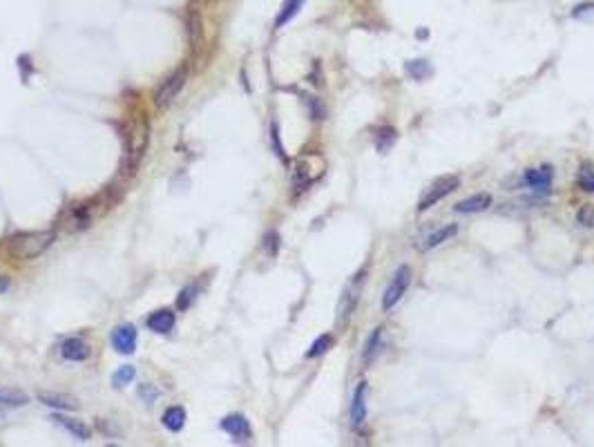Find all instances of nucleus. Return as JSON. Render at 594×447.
Masks as SVG:
<instances>
[{
  "label": "nucleus",
  "mask_w": 594,
  "mask_h": 447,
  "mask_svg": "<svg viewBox=\"0 0 594 447\" xmlns=\"http://www.w3.org/2000/svg\"><path fill=\"white\" fill-rule=\"evenodd\" d=\"M54 231H36V233H18L9 239V253L18 260H34L52 246Z\"/></svg>",
  "instance_id": "nucleus-1"
},
{
  "label": "nucleus",
  "mask_w": 594,
  "mask_h": 447,
  "mask_svg": "<svg viewBox=\"0 0 594 447\" xmlns=\"http://www.w3.org/2000/svg\"><path fill=\"white\" fill-rule=\"evenodd\" d=\"M460 186V179L456 175H443V177H436L431 184L424 188L422 197L418 201V211L424 213L429 211L431 206H436L438 201H443L447 195H452V192Z\"/></svg>",
  "instance_id": "nucleus-2"
},
{
  "label": "nucleus",
  "mask_w": 594,
  "mask_h": 447,
  "mask_svg": "<svg viewBox=\"0 0 594 447\" xmlns=\"http://www.w3.org/2000/svg\"><path fill=\"white\" fill-rule=\"evenodd\" d=\"M362 284H365V273L356 275L342 291V298H339V302H337V316H335L337 327H342V324H346L351 320V313L356 311L360 293H362Z\"/></svg>",
  "instance_id": "nucleus-3"
},
{
  "label": "nucleus",
  "mask_w": 594,
  "mask_h": 447,
  "mask_svg": "<svg viewBox=\"0 0 594 447\" xmlns=\"http://www.w3.org/2000/svg\"><path fill=\"white\" fill-rule=\"evenodd\" d=\"M186 79H188L186 67H179L175 74H170V76L161 83V88L156 90V94H154V105L159 107V110H166V107L179 96V92L184 90Z\"/></svg>",
  "instance_id": "nucleus-4"
},
{
  "label": "nucleus",
  "mask_w": 594,
  "mask_h": 447,
  "mask_svg": "<svg viewBox=\"0 0 594 447\" xmlns=\"http://www.w3.org/2000/svg\"><path fill=\"white\" fill-rule=\"evenodd\" d=\"M411 284V269L409 267H400L396 271V275L391 277L389 286H386V291L382 295V309L384 311H391L400 300H403L405 291L409 288Z\"/></svg>",
  "instance_id": "nucleus-5"
},
{
  "label": "nucleus",
  "mask_w": 594,
  "mask_h": 447,
  "mask_svg": "<svg viewBox=\"0 0 594 447\" xmlns=\"http://www.w3.org/2000/svg\"><path fill=\"white\" fill-rule=\"evenodd\" d=\"M145 146H148V124H145V121H137V124L130 128V135H128V166H130V171H135V168L139 166Z\"/></svg>",
  "instance_id": "nucleus-6"
},
{
  "label": "nucleus",
  "mask_w": 594,
  "mask_h": 447,
  "mask_svg": "<svg viewBox=\"0 0 594 447\" xmlns=\"http://www.w3.org/2000/svg\"><path fill=\"white\" fill-rule=\"evenodd\" d=\"M112 347H114V352H119V354H126V356H130V354H135V349H137V329H135V324H119V327L112 331Z\"/></svg>",
  "instance_id": "nucleus-7"
},
{
  "label": "nucleus",
  "mask_w": 594,
  "mask_h": 447,
  "mask_svg": "<svg viewBox=\"0 0 594 447\" xmlns=\"http://www.w3.org/2000/svg\"><path fill=\"white\" fill-rule=\"evenodd\" d=\"M222 429L226 434H230L237 443H246L252 436V429H250V422L241 416V414H230L222 420Z\"/></svg>",
  "instance_id": "nucleus-8"
},
{
  "label": "nucleus",
  "mask_w": 594,
  "mask_h": 447,
  "mask_svg": "<svg viewBox=\"0 0 594 447\" xmlns=\"http://www.w3.org/2000/svg\"><path fill=\"white\" fill-rule=\"evenodd\" d=\"M554 179L552 166H539V168H527L525 171V184L532 186L539 192H548Z\"/></svg>",
  "instance_id": "nucleus-9"
},
{
  "label": "nucleus",
  "mask_w": 594,
  "mask_h": 447,
  "mask_svg": "<svg viewBox=\"0 0 594 447\" xmlns=\"http://www.w3.org/2000/svg\"><path fill=\"white\" fill-rule=\"evenodd\" d=\"M36 398H39V403H43L45 407L58 409V412H74V409H79L76 398H72V396H67V394H58V392H41Z\"/></svg>",
  "instance_id": "nucleus-10"
},
{
  "label": "nucleus",
  "mask_w": 594,
  "mask_h": 447,
  "mask_svg": "<svg viewBox=\"0 0 594 447\" xmlns=\"http://www.w3.org/2000/svg\"><path fill=\"white\" fill-rule=\"evenodd\" d=\"M367 420V382H360L351 401V425L358 429Z\"/></svg>",
  "instance_id": "nucleus-11"
},
{
  "label": "nucleus",
  "mask_w": 594,
  "mask_h": 447,
  "mask_svg": "<svg viewBox=\"0 0 594 447\" xmlns=\"http://www.w3.org/2000/svg\"><path fill=\"white\" fill-rule=\"evenodd\" d=\"M492 195L490 192H476V195H471V197H467V199H460L456 206H454V211L456 213H460V215H471V213H482V211H487L490 206H492Z\"/></svg>",
  "instance_id": "nucleus-12"
},
{
  "label": "nucleus",
  "mask_w": 594,
  "mask_h": 447,
  "mask_svg": "<svg viewBox=\"0 0 594 447\" xmlns=\"http://www.w3.org/2000/svg\"><path fill=\"white\" fill-rule=\"evenodd\" d=\"M60 356L72 362H83L90 358V347L85 340H81V338H67V340L60 345Z\"/></svg>",
  "instance_id": "nucleus-13"
},
{
  "label": "nucleus",
  "mask_w": 594,
  "mask_h": 447,
  "mask_svg": "<svg viewBox=\"0 0 594 447\" xmlns=\"http://www.w3.org/2000/svg\"><path fill=\"white\" fill-rule=\"evenodd\" d=\"M54 422L58 427H63L65 432H69L72 436L79 439V441H88L92 436V429L85 425L83 420H76V418H65V416H54Z\"/></svg>",
  "instance_id": "nucleus-14"
},
{
  "label": "nucleus",
  "mask_w": 594,
  "mask_h": 447,
  "mask_svg": "<svg viewBox=\"0 0 594 447\" xmlns=\"http://www.w3.org/2000/svg\"><path fill=\"white\" fill-rule=\"evenodd\" d=\"M173 327H175V313L170 309L154 311L148 318V329L154 333H168V331H173Z\"/></svg>",
  "instance_id": "nucleus-15"
},
{
  "label": "nucleus",
  "mask_w": 594,
  "mask_h": 447,
  "mask_svg": "<svg viewBox=\"0 0 594 447\" xmlns=\"http://www.w3.org/2000/svg\"><path fill=\"white\" fill-rule=\"evenodd\" d=\"M456 233H458V226H456V224H447V226L436 228L431 235H427V239H424V244H422L420 248H422V251H431V248H436V246H440L443 241L452 239Z\"/></svg>",
  "instance_id": "nucleus-16"
},
{
  "label": "nucleus",
  "mask_w": 594,
  "mask_h": 447,
  "mask_svg": "<svg viewBox=\"0 0 594 447\" xmlns=\"http://www.w3.org/2000/svg\"><path fill=\"white\" fill-rule=\"evenodd\" d=\"M161 422H163V427L170 429V432H181V429H184V425H186L184 407H168L166 412H163Z\"/></svg>",
  "instance_id": "nucleus-17"
},
{
  "label": "nucleus",
  "mask_w": 594,
  "mask_h": 447,
  "mask_svg": "<svg viewBox=\"0 0 594 447\" xmlns=\"http://www.w3.org/2000/svg\"><path fill=\"white\" fill-rule=\"evenodd\" d=\"M405 72H407L409 79L424 81V79H429V76L433 74V67H431L424 58H416V60H407V63H405Z\"/></svg>",
  "instance_id": "nucleus-18"
},
{
  "label": "nucleus",
  "mask_w": 594,
  "mask_h": 447,
  "mask_svg": "<svg viewBox=\"0 0 594 447\" xmlns=\"http://www.w3.org/2000/svg\"><path fill=\"white\" fill-rule=\"evenodd\" d=\"M304 3H306V0H284V5H282V9H280V14H277L275 27H284L286 22L293 20V18L299 14V9L304 7Z\"/></svg>",
  "instance_id": "nucleus-19"
},
{
  "label": "nucleus",
  "mask_w": 594,
  "mask_h": 447,
  "mask_svg": "<svg viewBox=\"0 0 594 447\" xmlns=\"http://www.w3.org/2000/svg\"><path fill=\"white\" fill-rule=\"evenodd\" d=\"M396 139H398V132L391 126H382L380 130H375V148L382 154L393 148Z\"/></svg>",
  "instance_id": "nucleus-20"
},
{
  "label": "nucleus",
  "mask_w": 594,
  "mask_h": 447,
  "mask_svg": "<svg viewBox=\"0 0 594 447\" xmlns=\"http://www.w3.org/2000/svg\"><path fill=\"white\" fill-rule=\"evenodd\" d=\"M380 347H382V327L373 329V333L369 335V340L365 345V352H362V360H365V365H371V362L375 360V356L380 354Z\"/></svg>",
  "instance_id": "nucleus-21"
},
{
  "label": "nucleus",
  "mask_w": 594,
  "mask_h": 447,
  "mask_svg": "<svg viewBox=\"0 0 594 447\" xmlns=\"http://www.w3.org/2000/svg\"><path fill=\"white\" fill-rule=\"evenodd\" d=\"M29 403V396L20 389H0V405L5 407H22Z\"/></svg>",
  "instance_id": "nucleus-22"
},
{
  "label": "nucleus",
  "mask_w": 594,
  "mask_h": 447,
  "mask_svg": "<svg viewBox=\"0 0 594 447\" xmlns=\"http://www.w3.org/2000/svg\"><path fill=\"white\" fill-rule=\"evenodd\" d=\"M579 188L586 190V192H594V164L590 161H583L579 168Z\"/></svg>",
  "instance_id": "nucleus-23"
},
{
  "label": "nucleus",
  "mask_w": 594,
  "mask_h": 447,
  "mask_svg": "<svg viewBox=\"0 0 594 447\" xmlns=\"http://www.w3.org/2000/svg\"><path fill=\"white\" fill-rule=\"evenodd\" d=\"M135 376H137L135 367H132V365H123V367H119V369L112 373V385H114L116 389H121V387H126V385H130L132 380H135Z\"/></svg>",
  "instance_id": "nucleus-24"
},
{
  "label": "nucleus",
  "mask_w": 594,
  "mask_h": 447,
  "mask_svg": "<svg viewBox=\"0 0 594 447\" xmlns=\"http://www.w3.org/2000/svg\"><path fill=\"white\" fill-rule=\"evenodd\" d=\"M333 335L331 333H324V335H320L318 340H315L313 345H311V349L306 352V358H318V356H322V354H326L329 352V349L333 347Z\"/></svg>",
  "instance_id": "nucleus-25"
},
{
  "label": "nucleus",
  "mask_w": 594,
  "mask_h": 447,
  "mask_svg": "<svg viewBox=\"0 0 594 447\" xmlns=\"http://www.w3.org/2000/svg\"><path fill=\"white\" fill-rule=\"evenodd\" d=\"M195 298H197V288H195V286H186L184 291L179 293V298H177V309H179V311L188 309L192 302H195Z\"/></svg>",
  "instance_id": "nucleus-26"
},
{
  "label": "nucleus",
  "mask_w": 594,
  "mask_h": 447,
  "mask_svg": "<svg viewBox=\"0 0 594 447\" xmlns=\"http://www.w3.org/2000/svg\"><path fill=\"white\" fill-rule=\"evenodd\" d=\"M576 220L586 228H594V204H586V206L576 213Z\"/></svg>",
  "instance_id": "nucleus-27"
},
{
  "label": "nucleus",
  "mask_w": 594,
  "mask_h": 447,
  "mask_svg": "<svg viewBox=\"0 0 594 447\" xmlns=\"http://www.w3.org/2000/svg\"><path fill=\"white\" fill-rule=\"evenodd\" d=\"M264 248L269 255H277V251H280V235H277V231H271L266 233L264 237Z\"/></svg>",
  "instance_id": "nucleus-28"
},
{
  "label": "nucleus",
  "mask_w": 594,
  "mask_h": 447,
  "mask_svg": "<svg viewBox=\"0 0 594 447\" xmlns=\"http://www.w3.org/2000/svg\"><path fill=\"white\" fill-rule=\"evenodd\" d=\"M572 16H574V18H579V20H586V18H592V16H594V3H583V5H579V7H574V11H572Z\"/></svg>",
  "instance_id": "nucleus-29"
},
{
  "label": "nucleus",
  "mask_w": 594,
  "mask_h": 447,
  "mask_svg": "<svg viewBox=\"0 0 594 447\" xmlns=\"http://www.w3.org/2000/svg\"><path fill=\"white\" fill-rule=\"evenodd\" d=\"M139 396L143 398L145 403H152L154 398L159 396V392H156V389L152 387V385H141V387H139Z\"/></svg>",
  "instance_id": "nucleus-30"
},
{
  "label": "nucleus",
  "mask_w": 594,
  "mask_h": 447,
  "mask_svg": "<svg viewBox=\"0 0 594 447\" xmlns=\"http://www.w3.org/2000/svg\"><path fill=\"white\" fill-rule=\"evenodd\" d=\"M306 103L311 105V110H313V119H322V114H324V112H322V105L315 101L313 96H306Z\"/></svg>",
  "instance_id": "nucleus-31"
},
{
  "label": "nucleus",
  "mask_w": 594,
  "mask_h": 447,
  "mask_svg": "<svg viewBox=\"0 0 594 447\" xmlns=\"http://www.w3.org/2000/svg\"><path fill=\"white\" fill-rule=\"evenodd\" d=\"M271 132H273V143H275V150H277V154H280V156H284V150H282V146H280V137H277V126H273V128H271Z\"/></svg>",
  "instance_id": "nucleus-32"
},
{
  "label": "nucleus",
  "mask_w": 594,
  "mask_h": 447,
  "mask_svg": "<svg viewBox=\"0 0 594 447\" xmlns=\"http://www.w3.org/2000/svg\"><path fill=\"white\" fill-rule=\"evenodd\" d=\"M7 286H9L7 277H3V275H0V291H7Z\"/></svg>",
  "instance_id": "nucleus-33"
}]
</instances>
